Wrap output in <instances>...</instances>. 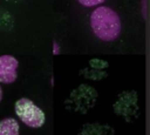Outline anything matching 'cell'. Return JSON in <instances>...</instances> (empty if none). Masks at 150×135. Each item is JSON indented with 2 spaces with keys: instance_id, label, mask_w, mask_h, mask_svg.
<instances>
[{
  "instance_id": "3",
  "label": "cell",
  "mask_w": 150,
  "mask_h": 135,
  "mask_svg": "<svg viewBox=\"0 0 150 135\" xmlns=\"http://www.w3.org/2000/svg\"><path fill=\"white\" fill-rule=\"evenodd\" d=\"M19 62L12 55H1L0 56V82L12 83L15 81L18 73Z\"/></svg>"
},
{
  "instance_id": "1",
  "label": "cell",
  "mask_w": 150,
  "mask_h": 135,
  "mask_svg": "<svg viewBox=\"0 0 150 135\" xmlns=\"http://www.w3.org/2000/svg\"><path fill=\"white\" fill-rule=\"evenodd\" d=\"M90 26L94 34L103 41H112L118 38L122 25L120 16L110 7H97L90 15Z\"/></svg>"
},
{
  "instance_id": "5",
  "label": "cell",
  "mask_w": 150,
  "mask_h": 135,
  "mask_svg": "<svg viewBox=\"0 0 150 135\" xmlns=\"http://www.w3.org/2000/svg\"><path fill=\"white\" fill-rule=\"evenodd\" d=\"M77 1L84 7H94V6H97V5L102 4L105 0H77Z\"/></svg>"
},
{
  "instance_id": "4",
  "label": "cell",
  "mask_w": 150,
  "mask_h": 135,
  "mask_svg": "<svg viewBox=\"0 0 150 135\" xmlns=\"http://www.w3.org/2000/svg\"><path fill=\"white\" fill-rule=\"evenodd\" d=\"M0 135H20V127L16 120L7 117L0 121Z\"/></svg>"
},
{
  "instance_id": "6",
  "label": "cell",
  "mask_w": 150,
  "mask_h": 135,
  "mask_svg": "<svg viewBox=\"0 0 150 135\" xmlns=\"http://www.w3.org/2000/svg\"><path fill=\"white\" fill-rule=\"evenodd\" d=\"M1 100H2V89L0 87V102H1Z\"/></svg>"
},
{
  "instance_id": "2",
  "label": "cell",
  "mask_w": 150,
  "mask_h": 135,
  "mask_svg": "<svg viewBox=\"0 0 150 135\" xmlns=\"http://www.w3.org/2000/svg\"><path fill=\"white\" fill-rule=\"evenodd\" d=\"M15 114L28 127L40 128L45 124L46 115L33 101L27 97H21L15 102Z\"/></svg>"
}]
</instances>
